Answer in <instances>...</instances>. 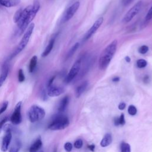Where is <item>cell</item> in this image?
I'll return each mask as SVG.
<instances>
[{
    "mask_svg": "<svg viewBox=\"0 0 152 152\" xmlns=\"http://www.w3.org/2000/svg\"><path fill=\"white\" fill-rule=\"evenodd\" d=\"M117 44V40H114L110 43L102 52L99 61V68L100 69L104 70L108 66L116 51Z\"/></svg>",
    "mask_w": 152,
    "mask_h": 152,
    "instance_id": "obj_1",
    "label": "cell"
},
{
    "mask_svg": "<svg viewBox=\"0 0 152 152\" xmlns=\"http://www.w3.org/2000/svg\"><path fill=\"white\" fill-rule=\"evenodd\" d=\"M69 124V119L66 116L62 114H58L53 117L48 125V128L53 131L61 130L68 127Z\"/></svg>",
    "mask_w": 152,
    "mask_h": 152,
    "instance_id": "obj_2",
    "label": "cell"
},
{
    "mask_svg": "<svg viewBox=\"0 0 152 152\" xmlns=\"http://www.w3.org/2000/svg\"><path fill=\"white\" fill-rule=\"evenodd\" d=\"M34 24L33 23H31L28 26V27L27 28V30L26 31L25 33L24 34L17 48H16V49L15 50L14 53L11 55V59L13 57H14L15 56H16L17 55H18L20 52H21L25 48V47L26 46V45H27V43L30 40L31 35L34 30Z\"/></svg>",
    "mask_w": 152,
    "mask_h": 152,
    "instance_id": "obj_3",
    "label": "cell"
},
{
    "mask_svg": "<svg viewBox=\"0 0 152 152\" xmlns=\"http://www.w3.org/2000/svg\"><path fill=\"white\" fill-rule=\"evenodd\" d=\"M32 8V5H30L26 7L23 10V13L21 18L18 21V22L17 23L18 30H17V34L21 35L22 34L24 31L27 28L30 24L27 21V19L29 15V14Z\"/></svg>",
    "mask_w": 152,
    "mask_h": 152,
    "instance_id": "obj_4",
    "label": "cell"
},
{
    "mask_svg": "<svg viewBox=\"0 0 152 152\" xmlns=\"http://www.w3.org/2000/svg\"><path fill=\"white\" fill-rule=\"evenodd\" d=\"M45 110L36 104L32 105L28 111V119L32 123L42 119L45 117Z\"/></svg>",
    "mask_w": 152,
    "mask_h": 152,
    "instance_id": "obj_5",
    "label": "cell"
},
{
    "mask_svg": "<svg viewBox=\"0 0 152 152\" xmlns=\"http://www.w3.org/2000/svg\"><path fill=\"white\" fill-rule=\"evenodd\" d=\"M142 5V1H138V2H137L126 12V14L125 15V16L123 18L122 21L124 23H128V22L131 21L133 19V18L138 14V12H140V11L141 9Z\"/></svg>",
    "mask_w": 152,
    "mask_h": 152,
    "instance_id": "obj_6",
    "label": "cell"
},
{
    "mask_svg": "<svg viewBox=\"0 0 152 152\" xmlns=\"http://www.w3.org/2000/svg\"><path fill=\"white\" fill-rule=\"evenodd\" d=\"M81 68V59L77 60L75 62V63L72 66L69 72L67 74L65 79V82L68 84L71 82L74 78L77 76V75L78 74Z\"/></svg>",
    "mask_w": 152,
    "mask_h": 152,
    "instance_id": "obj_7",
    "label": "cell"
},
{
    "mask_svg": "<svg viewBox=\"0 0 152 152\" xmlns=\"http://www.w3.org/2000/svg\"><path fill=\"white\" fill-rule=\"evenodd\" d=\"M22 102H19L15 105L14 110L10 118V120L12 124L14 125H18L21 122L22 118L21 114V107Z\"/></svg>",
    "mask_w": 152,
    "mask_h": 152,
    "instance_id": "obj_8",
    "label": "cell"
},
{
    "mask_svg": "<svg viewBox=\"0 0 152 152\" xmlns=\"http://www.w3.org/2000/svg\"><path fill=\"white\" fill-rule=\"evenodd\" d=\"M80 5V3L79 1H77L74 2L73 4H72L66 10L63 18V21L64 22L68 21L75 14L76 11L78 10Z\"/></svg>",
    "mask_w": 152,
    "mask_h": 152,
    "instance_id": "obj_9",
    "label": "cell"
},
{
    "mask_svg": "<svg viewBox=\"0 0 152 152\" xmlns=\"http://www.w3.org/2000/svg\"><path fill=\"white\" fill-rule=\"evenodd\" d=\"M103 18L102 17H99L97 20H96V21L94 23V24H93V26L91 27V28L88 30V31L87 32V33L86 34V35L84 36V40H87L88 39L90 38V37L94 34L96 31L99 29V28L100 27V26L102 25V24L103 23Z\"/></svg>",
    "mask_w": 152,
    "mask_h": 152,
    "instance_id": "obj_10",
    "label": "cell"
},
{
    "mask_svg": "<svg viewBox=\"0 0 152 152\" xmlns=\"http://www.w3.org/2000/svg\"><path fill=\"white\" fill-rule=\"evenodd\" d=\"M12 139V134L11 131H6L5 135L3 137L1 145V150L3 152H5L8 149Z\"/></svg>",
    "mask_w": 152,
    "mask_h": 152,
    "instance_id": "obj_11",
    "label": "cell"
},
{
    "mask_svg": "<svg viewBox=\"0 0 152 152\" xmlns=\"http://www.w3.org/2000/svg\"><path fill=\"white\" fill-rule=\"evenodd\" d=\"M48 88L47 94L50 97H56L59 96L64 92V89L62 87L53 86V84Z\"/></svg>",
    "mask_w": 152,
    "mask_h": 152,
    "instance_id": "obj_12",
    "label": "cell"
},
{
    "mask_svg": "<svg viewBox=\"0 0 152 152\" xmlns=\"http://www.w3.org/2000/svg\"><path fill=\"white\" fill-rule=\"evenodd\" d=\"M55 37H56V36H53L52 37V38L50 39V40L49 42V43L48 44L47 46L46 47L45 50L43 51V52L42 54V57H46L50 53V52L52 51V50L53 48V46H54Z\"/></svg>",
    "mask_w": 152,
    "mask_h": 152,
    "instance_id": "obj_13",
    "label": "cell"
},
{
    "mask_svg": "<svg viewBox=\"0 0 152 152\" xmlns=\"http://www.w3.org/2000/svg\"><path fill=\"white\" fill-rule=\"evenodd\" d=\"M9 72V67L8 64H4L2 68L1 73L0 75V87L2 86L3 83L5 81Z\"/></svg>",
    "mask_w": 152,
    "mask_h": 152,
    "instance_id": "obj_14",
    "label": "cell"
},
{
    "mask_svg": "<svg viewBox=\"0 0 152 152\" xmlns=\"http://www.w3.org/2000/svg\"><path fill=\"white\" fill-rule=\"evenodd\" d=\"M69 98L68 96H65L61 99L58 107V110L59 112H63L65 110L69 103Z\"/></svg>",
    "mask_w": 152,
    "mask_h": 152,
    "instance_id": "obj_15",
    "label": "cell"
},
{
    "mask_svg": "<svg viewBox=\"0 0 152 152\" xmlns=\"http://www.w3.org/2000/svg\"><path fill=\"white\" fill-rule=\"evenodd\" d=\"M21 0H0V5L5 7L10 8L18 5Z\"/></svg>",
    "mask_w": 152,
    "mask_h": 152,
    "instance_id": "obj_16",
    "label": "cell"
},
{
    "mask_svg": "<svg viewBox=\"0 0 152 152\" xmlns=\"http://www.w3.org/2000/svg\"><path fill=\"white\" fill-rule=\"evenodd\" d=\"M112 141V137L110 134L107 133L105 134L100 141V145L102 147H105L109 145Z\"/></svg>",
    "mask_w": 152,
    "mask_h": 152,
    "instance_id": "obj_17",
    "label": "cell"
},
{
    "mask_svg": "<svg viewBox=\"0 0 152 152\" xmlns=\"http://www.w3.org/2000/svg\"><path fill=\"white\" fill-rule=\"evenodd\" d=\"M21 147V142L20 140L18 138H15L10 148L9 152H18Z\"/></svg>",
    "mask_w": 152,
    "mask_h": 152,
    "instance_id": "obj_18",
    "label": "cell"
},
{
    "mask_svg": "<svg viewBox=\"0 0 152 152\" xmlns=\"http://www.w3.org/2000/svg\"><path fill=\"white\" fill-rule=\"evenodd\" d=\"M42 145V141L39 138L31 145L29 149V152H37L39 150Z\"/></svg>",
    "mask_w": 152,
    "mask_h": 152,
    "instance_id": "obj_19",
    "label": "cell"
},
{
    "mask_svg": "<svg viewBox=\"0 0 152 152\" xmlns=\"http://www.w3.org/2000/svg\"><path fill=\"white\" fill-rule=\"evenodd\" d=\"M87 85H88V82L87 81H84L83 83H82L80 86H78L77 87V88L75 90V96L77 97H79L82 94V93L86 90Z\"/></svg>",
    "mask_w": 152,
    "mask_h": 152,
    "instance_id": "obj_20",
    "label": "cell"
},
{
    "mask_svg": "<svg viewBox=\"0 0 152 152\" xmlns=\"http://www.w3.org/2000/svg\"><path fill=\"white\" fill-rule=\"evenodd\" d=\"M37 62V57L36 56H33L30 60V64H29V66H28V71L30 73L33 72V71L34 70L36 65Z\"/></svg>",
    "mask_w": 152,
    "mask_h": 152,
    "instance_id": "obj_21",
    "label": "cell"
},
{
    "mask_svg": "<svg viewBox=\"0 0 152 152\" xmlns=\"http://www.w3.org/2000/svg\"><path fill=\"white\" fill-rule=\"evenodd\" d=\"M79 46H80L79 43L77 42V43H75L71 47V48L69 50L67 54H66V59L70 58L75 53V52L77 51V50L78 48H79Z\"/></svg>",
    "mask_w": 152,
    "mask_h": 152,
    "instance_id": "obj_22",
    "label": "cell"
},
{
    "mask_svg": "<svg viewBox=\"0 0 152 152\" xmlns=\"http://www.w3.org/2000/svg\"><path fill=\"white\" fill-rule=\"evenodd\" d=\"M114 124L115 125L118 126V125H124L125 124V120L124 115L123 113L121 114V115L119 116V118H115L114 119Z\"/></svg>",
    "mask_w": 152,
    "mask_h": 152,
    "instance_id": "obj_23",
    "label": "cell"
},
{
    "mask_svg": "<svg viewBox=\"0 0 152 152\" xmlns=\"http://www.w3.org/2000/svg\"><path fill=\"white\" fill-rule=\"evenodd\" d=\"M23 9L20 8V9L16 11V12L15 13V14L14 15V18H13V20L15 23H17L18 22V21L20 20V19L21 18L22 13H23Z\"/></svg>",
    "mask_w": 152,
    "mask_h": 152,
    "instance_id": "obj_24",
    "label": "cell"
},
{
    "mask_svg": "<svg viewBox=\"0 0 152 152\" xmlns=\"http://www.w3.org/2000/svg\"><path fill=\"white\" fill-rule=\"evenodd\" d=\"M121 152H131V147L129 144L122 142L121 144Z\"/></svg>",
    "mask_w": 152,
    "mask_h": 152,
    "instance_id": "obj_25",
    "label": "cell"
},
{
    "mask_svg": "<svg viewBox=\"0 0 152 152\" xmlns=\"http://www.w3.org/2000/svg\"><path fill=\"white\" fill-rule=\"evenodd\" d=\"M147 65V62L143 59H140L137 61V65L139 68H143Z\"/></svg>",
    "mask_w": 152,
    "mask_h": 152,
    "instance_id": "obj_26",
    "label": "cell"
},
{
    "mask_svg": "<svg viewBox=\"0 0 152 152\" xmlns=\"http://www.w3.org/2000/svg\"><path fill=\"white\" fill-rule=\"evenodd\" d=\"M137 109L135 106H134V105L129 106L128 109V112L129 115H132V116L135 115L137 113Z\"/></svg>",
    "mask_w": 152,
    "mask_h": 152,
    "instance_id": "obj_27",
    "label": "cell"
},
{
    "mask_svg": "<svg viewBox=\"0 0 152 152\" xmlns=\"http://www.w3.org/2000/svg\"><path fill=\"white\" fill-rule=\"evenodd\" d=\"M18 81L20 83L23 82L25 80V76L22 69H19L18 71Z\"/></svg>",
    "mask_w": 152,
    "mask_h": 152,
    "instance_id": "obj_28",
    "label": "cell"
},
{
    "mask_svg": "<svg viewBox=\"0 0 152 152\" xmlns=\"http://www.w3.org/2000/svg\"><path fill=\"white\" fill-rule=\"evenodd\" d=\"M148 47L146 45L141 46L138 49V52L141 54H145L148 52Z\"/></svg>",
    "mask_w": 152,
    "mask_h": 152,
    "instance_id": "obj_29",
    "label": "cell"
},
{
    "mask_svg": "<svg viewBox=\"0 0 152 152\" xmlns=\"http://www.w3.org/2000/svg\"><path fill=\"white\" fill-rule=\"evenodd\" d=\"M83 141L81 139H78L75 141L74 145L76 148H81L83 146Z\"/></svg>",
    "mask_w": 152,
    "mask_h": 152,
    "instance_id": "obj_30",
    "label": "cell"
},
{
    "mask_svg": "<svg viewBox=\"0 0 152 152\" xmlns=\"http://www.w3.org/2000/svg\"><path fill=\"white\" fill-rule=\"evenodd\" d=\"M64 148L65 150L68 151V152H70L72 149V145L71 142H67L64 144Z\"/></svg>",
    "mask_w": 152,
    "mask_h": 152,
    "instance_id": "obj_31",
    "label": "cell"
},
{
    "mask_svg": "<svg viewBox=\"0 0 152 152\" xmlns=\"http://www.w3.org/2000/svg\"><path fill=\"white\" fill-rule=\"evenodd\" d=\"M151 19H152V6L151 7L150 10L147 12V13L146 14V16H145V20L147 21H149V20H150Z\"/></svg>",
    "mask_w": 152,
    "mask_h": 152,
    "instance_id": "obj_32",
    "label": "cell"
},
{
    "mask_svg": "<svg viewBox=\"0 0 152 152\" xmlns=\"http://www.w3.org/2000/svg\"><path fill=\"white\" fill-rule=\"evenodd\" d=\"M40 96L43 100H46L48 99V94L45 89H42L40 92Z\"/></svg>",
    "mask_w": 152,
    "mask_h": 152,
    "instance_id": "obj_33",
    "label": "cell"
},
{
    "mask_svg": "<svg viewBox=\"0 0 152 152\" xmlns=\"http://www.w3.org/2000/svg\"><path fill=\"white\" fill-rule=\"evenodd\" d=\"M8 102L7 101H5L3 103L2 107L0 108V115L5 111V110L7 109V108L8 107Z\"/></svg>",
    "mask_w": 152,
    "mask_h": 152,
    "instance_id": "obj_34",
    "label": "cell"
},
{
    "mask_svg": "<svg viewBox=\"0 0 152 152\" xmlns=\"http://www.w3.org/2000/svg\"><path fill=\"white\" fill-rule=\"evenodd\" d=\"M8 120V117H5V118L2 119L1 121H0V131L1 129V128H2V126H4V125L7 122V121Z\"/></svg>",
    "mask_w": 152,
    "mask_h": 152,
    "instance_id": "obj_35",
    "label": "cell"
},
{
    "mask_svg": "<svg viewBox=\"0 0 152 152\" xmlns=\"http://www.w3.org/2000/svg\"><path fill=\"white\" fill-rule=\"evenodd\" d=\"M55 78V76H53V77H51V78L48 80V83H47V85H46L47 87H49V86H52V85L53 84V82Z\"/></svg>",
    "mask_w": 152,
    "mask_h": 152,
    "instance_id": "obj_36",
    "label": "cell"
},
{
    "mask_svg": "<svg viewBox=\"0 0 152 152\" xmlns=\"http://www.w3.org/2000/svg\"><path fill=\"white\" fill-rule=\"evenodd\" d=\"M126 107V104L124 102H122V103H120L119 106H118V108L120 110H124Z\"/></svg>",
    "mask_w": 152,
    "mask_h": 152,
    "instance_id": "obj_37",
    "label": "cell"
},
{
    "mask_svg": "<svg viewBox=\"0 0 152 152\" xmlns=\"http://www.w3.org/2000/svg\"><path fill=\"white\" fill-rule=\"evenodd\" d=\"M134 0H124L123 1V4H124V5H128L129 4H131Z\"/></svg>",
    "mask_w": 152,
    "mask_h": 152,
    "instance_id": "obj_38",
    "label": "cell"
},
{
    "mask_svg": "<svg viewBox=\"0 0 152 152\" xmlns=\"http://www.w3.org/2000/svg\"><path fill=\"white\" fill-rule=\"evenodd\" d=\"M149 80H150V78L148 75H145L144 77V79H143V81L144 83H148L149 82Z\"/></svg>",
    "mask_w": 152,
    "mask_h": 152,
    "instance_id": "obj_39",
    "label": "cell"
},
{
    "mask_svg": "<svg viewBox=\"0 0 152 152\" xmlns=\"http://www.w3.org/2000/svg\"><path fill=\"white\" fill-rule=\"evenodd\" d=\"M88 148L91 151H94V148H95V145L93 144L90 145L88 146Z\"/></svg>",
    "mask_w": 152,
    "mask_h": 152,
    "instance_id": "obj_40",
    "label": "cell"
},
{
    "mask_svg": "<svg viewBox=\"0 0 152 152\" xmlns=\"http://www.w3.org/2000/svg\"><path fill=\"white\" fill-rule=\"evenodd\" d=\"M119 80H120V78H119V77H114V78L112 79V81H113V82H118V81H119Z\"/></svg>",
    "mask_w": 152,
    "mask_h": 152,
    "instance_id": "obj_41",
    "label": "cell"
},
{
    "mask_svg": "<svg viewBox=\"0 0 152 152\" xmlns=\"http://www.w3.org/2000/svg\"><path fill=\"white\" fill-rule=\"evenodd\" d=\"M125 61H126L127 62H129L131 61V58H130L128 56H126L125 58Z\"/></svg>",
    "mask_w": 152,
    "mask_h": 152,
    "instance_id": "obj_42",
    "label": "cell"
},
{
    "mask_svg": "<svg viewBox=\"0 0 152 152\" xmlns=\"http://www.w3.org/2000/svg\"><path fill=\"white\" fill-rule=\"evenodd\" d=\"M37 152H43L42 151H37Z\"/></svg>",
    "mask_w": 152,
    "mask_h": 152,
    "instance_id": "obj_43",
    "label": "cell"
}]
</instances>
